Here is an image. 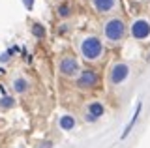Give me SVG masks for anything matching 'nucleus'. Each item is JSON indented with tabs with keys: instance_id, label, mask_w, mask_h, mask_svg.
Segmentation results:
<instances>
[{
	"instance_id": "9",
	"label": "nucleus",
	"mask_w": 150,
	"mask_h": 148,
	"mask_svg": "<svg viewBox=\"0 0 150 148\" xmlns=\"http://www.w3.org/2000/svg\"><path fill=\"white\" fill-rule=\"evenodd\" d=\"M11 88L15 94H25V92L30 88V81L26 79V77H15L11 82Z\"/></svg>"
},
{
	"instance_id": "1",
	"label": "nucleus",
	"mask_w": 150,
	"mask_h": 148,
	"mask_svg": "<svg viewBox=\"0 0 150 148\" xmlns=\"http://www.w3.org/2000/svg\"><path fill=\"white\" fill-rule=\"evenodd\" d=\"M79 53L86 62H98L103 56V41L98 36H84L79 41Z\"/></svg>"
},
{
	"instance_id": "14",
	"label": "nucleus",
	"mask_w": 150,
	"mask_h": 148,
	"mask_svg": "<svg viewBox=\"0 0 150 148\" xmlns=\"http://www.w3.org/2000/svg\"><path fill=\"white\" fill-rule=\"evenodd\" d=\"M13 103H15V101H13L11 98H8V96H6V98H2V99H0V105H2L4 109H9V107H13Z\"/></svg>"
},
{
	"instance_id": "4",
	"label": "nucleus",
	"mask_w": 150,
	"mask_h": 148,
	"mask_svg": "<svg viewBox=\"0 0 150 148\" xmlns=\"http://www.w3.org/2000/svg\"><path fill=\"white\" fill-rule=\"evenodd\" d=\"M129 66L126 62H116L115 66L111 68V73H109V81H111V85H115V86H118L122 85V82H126L128 81V77H129Z\"/></svg>"
},
{
	"instance_id": "6",
	"label": "nucleus",
	"mask_w": 150,
	"mask_h": 148,
	"mask_svg": "<svg viewBox=\"0 0 150 148\" xmlns=\"http://www.w3.org/2000/svg\"><path fill=\"white\" fill-rule=\"evenodd\" d=\"M131 36L135 39H146L150 38V23L146 19H137L131 23Z\"/></svg>"
},
{
	"instance_id": "15",
	"label": "nucleus",
	"mask_w": 150,
	"mask_h": 148,
	"mask_svg": "<svg viewBox=\"0 0 150 148\" xmlns=\"http://www.w3.org/2000/svg\"><path fill=\"white\" fill-rule=\"evenodd\" d=\"M32 4H34V0H25V6L28 8V10H30V8H32Z\"/></svg>"
},
{
	"instance_id": "11",
	"label": "nucleus",
	"mask_w": 150,
	"mask_h": 148,
	"mask_svg": "<svg viewBox=\"0 0 150 148\" xmlns=\"http://www.w3.org/2000/svg\"><path fill=\"white\" fill-rule=\"evenodd\" d=\"M60 128L66 129V131H69V129L75 128V118L71 114H64V116H60Z\"/></svg>"
},
{
	"instance_id": "7",
	"label": "nucleus",
	"mask_w": 150,
	"mask_h": 148,
	"mask_svg": "<svg viewBox=\"0 0 150 148\" xmlns=\"http://www.w3.org/2000/svg\"><path fill=\"white\" fill-rule=\"evenodd\" d=\"M103 114H105V107H103L100 101H92V103L86 107V111H84V118H86L88 122H96V120H100Z\"/></svg>"
},
{
	"instance_id": "5",
	"label": "nucleus",
	"mask_w": 150,
	"mask_h": 148,
	"mask_svg": "<svg viewBox=\"0 0 150 148\" xmlns=\"http://www.w3.org/2000/svg\"><path fill=\"white\" fill-rule=\"evenodd\" d=\"M77 88L81 90H90V88H96L98 82H100V77H98V73L94 71V69H83L81 73H79L77 77Z\"/></svg>"
},
{
	"instance_id": "3",
	"label": "nucleus",
	"mask_w": 150,
	"mask_h": 148,
	"mask_svg": "<svg viewBox=\"0 0 150 148\" xmlns=\"http://www.w3.org/2000/svg\"><path fill=\"white\" fill-rule=\"evenodd\" d=\"M58 71L62 73L68 79H73V77H79L81 73V66H79V60L73 54H64L62 58L58 60Z\"/></svg>"
},
{
	"instance_id": "12",
	"label": "nucleus",
	"mask_w": 150,
	"mask_h": 148,
	"mask_svg": "<svg viewBox=\"0 0 150 148\" xmlns=\"http://www.w3.org/2000/svg\"><path fill=\"white\" fill-rule=\"evenodd\" d=\"M32 34H34L36 38H45V28L36 23V25H32Z\"/></svg>"
},
{
	"instance_id": "13",
	"label": "nucleus",
	"mask_w": 150,
	"mask_h": 148,
	"mask_svg": "<svg viewBox=\"0 0 150 148\" xmlns=\"http://www.w3.org/2000/svg\"><path fill=\"white\" fill-rule=\"evenodd\" d=\"M58 15H60V17H68V15H71V8H69L68 4H64V6H58Z\"/></svg>"
},
{
	"instance_id": "8",
	"label": "nucleus",
	"mask_w": 150,
	"mask_h": 148,
	"mask_svg": "<svg viewBox=\"0 0 150 148\" xmlns=\"http://www.w3.org/2000/svg\"><path fill=\"white\" fill-rule=\"evenodd\" d=\"M92 6L98 13L105 15V13H112L118 8V0H92Z\"/></svg>"
},
{
	"instance_id": "2",
	"label": "nucleus",
	"mask_w": 150,
	"mask_h": 148,
	"mask_svg": "<svg viewBox=\"0 0 150 148\" xmlns=\"http://www.w3.org/2000/svg\"><path fill=\"white\" fill-rule=\"evenodd\" d=\"M126 34V23L120 19V17H111L103 23V38L111 43H118L122 41Z\"/></svg>"
},
{
	"instance_id": "10",
	"label": "nucleus",
	"mask_w": 150,
	"mask_h": 148,
	"mask_svg": "<svg viewBox=\"0 0 150 148\" xmlns=\"http://www.w3.org/2000/svg\"><path fill=\"white\" fill-rule=\"evenodd\" d=\"M141 109H143V103H137V109H135V113H133V116H131V120H129V124L126 126V129H124V133H122V139H126L131 133V129H133V126H135V122H137V118H139V114H141Z\"/></svg>"
}]
</instances>
